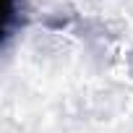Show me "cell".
<instances>
[{"instance_id": "obj_1", "label": "cell", "mask_w": 133, "mask_h": 133, "mask_svg": "<svg viewBox=\"0 0 133 133\" xmlns=\"http://www.w3.org/2000/svg\"><path fill=\"white\" fill-rule=\"evenodd\" d=\"M18 21V8H16V0H5V8H3V39H8L13 34V26Z\"/></svg>"}]
</instances>
